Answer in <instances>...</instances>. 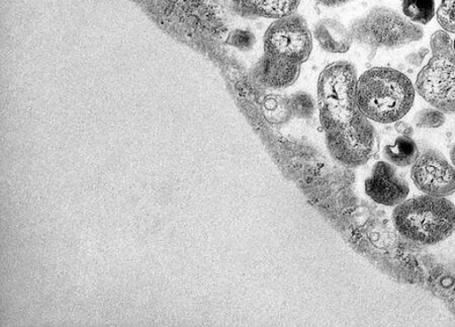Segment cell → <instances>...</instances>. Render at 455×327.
<instances>
[{
	"label": "cell",
	"instance_id": "1",
	"mask_svg": "<svg viewBox=\"0 0 455 327\" xmlns=\"http://www.w3.org/2000/svg\"><path fill=\"white\" fill-rule=\"evenodd\" d=\"M356 69L340 61L323 70L318 81L320 117L327 148L344 166H362L378 150V135L356 101Z\"/></svg>",
	"mask_w": 455,
	"mask_h": 327
},
{
	"label": "cell",
	"instance_id": "2",
	"mask_svg": "<svg viewBox=\"0 0 455 327\" xmlns=\"http://www.w3.org/2000/svg\"><path fill=\"white\" fill-rule=\"evenodd\" d=\"M356 101L366 118L391 124L409 113L415 100V87L399 70L376 68L365 71L356 83Z\"/></svg>",
	"mask_w": 455,
	"mask_h": 327
},
{
	"label": "cell",
	"instance_id": "3",
	"mask_svg": "<svg viewBox=\"0 0 455 327\" xmlns=\"http://www.w3.org/2000/svg\"><path fill=\"white\" fill-rule=\"evenodd\" d=\"M393 224L408 241L424 246L435 245L455 230V206L444 197L419 195L395 206Z\"/></svg>",
	"mask_w": 455,
	"mask_h": 327
},
{
	"label": "cell",
	"instance_id": "4",
	"mask_svg": "<svg viewBox=\"0 0 455 327\" xmlns=\"http://www.w3.org/2000/svg\"><path fill=\"white\" fill-rule=\"evenodd\" d=\"M432 57L417 76L415 89L421 98L444 114L455 113V52L447 33L431 36Z\"/></svg>",
	"mask_w": 455,
	"mask_h": 327
},
{
	"label": "cell",
	"instance_id": "5",
	"mask_svg": "<svg viewBox=\"0 0 455 327\" xmlns=\"http://www.w3.org/2000/svg\"><path fill=\"white\" fill-rule=\"evenodd\" d=\"M352 39L377 49H399L424 37L423 28L387 7H374L351 24Z\"/></svg>",
	"mask_w": 455,
	"mask_h": 327
},
{
	"label": "cell",
	"instance_id": "6",
	"mask_svg": "<svg viewBox=\"0 0 455 327\" xmlns=\"http://www.w3.org/2000/svg\"><path fill=\"white\" fill-rule=\"evenodd\" d=\"M313 49V39L306 20L292 13L275 21L264 36V53L306 62Z\"/></svg>",
	"mask_w": 455,
	"mask_h": 327
},
{
	"label": "cell",
	"instance_id": "7",
	"mask_svg": "<svg viewBox=\"0 0 455 327\" xmlns=\"http://www.w3.org/2000/svg\"><path fill=\"white\" fill-rule=\"evenodd\" d=\"M411 177L422 193L447 197L455 193V170L440 152L427 149L412 164Z\"/></svg>",
	"mask_w": 455,
	"mask_h": 327
},
{
	"label": "cell",
	"instance_id": "8",
	"mask_svg": "<svg viewBox=\"0 0 455 327\" xmlns=\"http://www.w3.org/2000/svg\"><path fill=\"white\" fill-rule=\"evenodd\" d=\"M364 186L366 195L373 202L387 207L400 205L410 193L408 181L400 176L395 165L385 162L373 165Z\"/></svg>",
	"mask_w": 455,
	"mask_h": 327
},
{
	"label": "cell",
	"instance_id": "9",
	"mask_svg": "<svg viewBox=\"0 0 455 327\" xmlns=\"http://www.w3.org/2000/svg\"><path fill=\"white\" fill-rule=\"evenodd\" d=\"M300 63L264 53L252 68L254 82L271 90H283L297 82Z\"/></svg>",
	"mask_w": 455,
	"mask_h": 327
},
{
	"label": "cell",
	"instance_id": "10",
	"mask_svg": "<svg viewBox=\"0 0 455 327\" xmlns=\"http://www.w3.org/2000/svg\"><path fill=\"white\" fill-rule=\"evenodd\" d=\"M300 0H228L230 10L249 19L280 20L295 13Z\"/></svg>",
	"mask_w": 455,
	"mask_h": 327
},
{
	"label": "cell",
	"instance_id": "11",
	"mask_svg": "<svg viewBox=\"0 0 455 327\" xmlns=\"http://www.w3.org/2000/svg\"><path fill=\"white\" fill-rule=\"evenodd\" d=\"M314 37L320 47L329 53H345L351 47L352 35L339 20L324 19L315 27Z\"/></svg>",
	"mask_w": 455,
	"mask_h": 327
},
{
	"label": "cell",
	"instance_id": "12",
	"mask_svg": "<svg viewBox=\"0 0 455 327\" xmlns=\"http://www.w3.org/2000/svg\"><path fill=\"white\" fill-rule=\"evenodd\" d=\"M419 156V148L412 137L401 135L395 138L392 144H387L384 148L385 158L395 166L412 165Z\"/></svg>",
	"mask_w": 455,
	"mask_h": 327
},
{
	"label": "cell",
	"instance_id": "13",
	"mask_svg": "<svg viewBox=\"0 0 455 327\" xmlns=\"http://www.w3.org/2000/svg\"><path fill=\"white\" fill-rule=\"evenodd\" d=\"M403 12L414 23L427 25L435 18V0H403Z\"/></svg>",
	"mask_w": 455,
	"mask_h": 327
},
{
	"label": "cell",
	"instance_id": "14",
	"mask_svg": "<svg viewBox=\"0 0 455 327\" xmlns=\"http://www.w3.org/2000/svg\"><path fill=\"white\" fill-rule=\"evenodd\" d=\"M289 108L296 117L307 119L315 113V101L310 94L299 92L289 98Z\"/></svg>",
	"mask_w": 455,
	"mask_h": 327
},
{
	"label": "cell",
	"instance_id": "15",
	"mask_svg": "<svg viewBox=\"0 0 455 327\" xmlns=\"http://www.w3.org/2000/svg\"><path fill=\"white\" fill-rule=\"evenodd\" d=\"M445 123V115L437 108H424L418 112L414 118V124L418 128L436 129Z\"/></svg>",
	"mask_w": 455,
	"mask_h": 327
},
{
	"label": "cell",
	"instance_id": "16",
	"mask_svg": "<svg viewBox=\"0 0 455 327\" xmlns=\"http://www.w3.org/2000/svg\"><path fill=\"white\" fill-rule=\"evenodd\" d=\"M436 16L443 30L455 34V0H443Z\"/></svg>",
	"mask_w": 455,
	"mask_h": 327
},
{
	"label": "cell",
	"instance_id": "17",
	"mask_svg": "<svg viewBox=\"0 0 455 327\" xmlns=\"http://www.w3.org/2000/svg\"><path fill=\"white\" fill-rule=\"evenodd\" d=\"M256 42L255 35L252 32L240 30V28L232 31L227 39V44L242 51V52H248V51L253 49Z\"/></svg>",
	"mask_w": 455,
	"mask_h": 327
},
{
	"label": "cell",
	"instance_id": "18",
	"mask_svg": "<svg viewBox=\"0 0 455 327\" xmlns=\"http://www.w3.org/2000/svg\"><path fill=\"white\" fill-rule=\"evenodd\" d=\"M427 54H429V49L421 48L417 53H411L406 56V61L408 64L412 65V67L419 68Z\"/></svg>",
	"mask_w": 455,
	"mask_h": 327
},
{
	"label": "cell",
	"instance_id": "19",
	"mask_svg": "<svg viewBox=\"0 0 455 327\" xmlns=\"http://www.w3.org/2000/svg\"><path fill=\"white\" fill-rule=\"evenodd\" d=\"M395 129L403 136L412 137L414 135V128L406 122H395Z\"/></svg>",
	"mask_w": 455,
	"mask_h": 327
},
{
	"label": "cell",
	"instance_id": "20",
	"mask_svg": "<svg viewBox=\"0 0 455 327\" xmlns=\"http://www.w3.org/2000/svg\"><path fill=\"white\" fill-rule=\"evenodd\" d=\"M317 2L325 6L334 7L347 4L352 0H317Z\"/></svg>",
	"mask_w": 455,
	"mask_h": 327
},
{
	"label": "cell",
	"instance_id": "21",
	"mask_svg": "<svg viewBox=\"0 0 455 327\" xmlns=\"http://www.w3.org/2000/svg\"><path fill=\"white\" fill-rule=\"evenodd\" d=\"M451 159L452 164L455 166V143L453 144V147L451 150Z\"/></svg>",
	"mask_w": 455,
	"mask_h": 327
},
{
	"label": "cell",
	"instance_id": "22",
	"mask_svg": "<svg viewBox=\"0 0 455 327\" xmlns=\"http://www.w3.org/2000/svg\"><path fill=\"white\" fill-rule=\"evenodd\" d=\"M453 50H454V52H455V40L453 42Z\"/></svg>",
	"mask_w": 455,
	"mask_h": 327
},
{
	"label": "cell",
	"instance_id": "23",
	"mask_svg": "<svg viewBox=\"0 0 455 327\" xmlns=\"http://www.w3.org/2000/svg\"></svg>",
	"mask_w": 455,
	"mask_h": 327
}]
</instances>
